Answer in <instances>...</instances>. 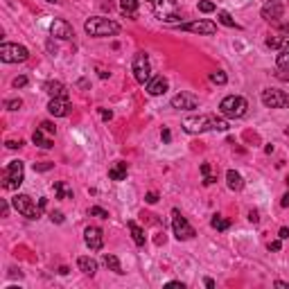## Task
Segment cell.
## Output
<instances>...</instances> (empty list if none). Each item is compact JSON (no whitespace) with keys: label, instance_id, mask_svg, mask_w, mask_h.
Listing matches in <instances>:
<instances>
[{"label":"cell","instance_id":"28","mask_svg":"<svg viewBox=\"0 0 289 289\" xmlns=\"http://www.w3.org/2000/svg\"><path fill=\"white\" fill-rule=\"evenodd\" d=\"M210 226H213L215 230H228V228H230V221L224 219L221 215H215L213 219H210Z\"/></svg>","mask_w":289,"mask_h":289},{"label":"cell","instance_id":"39","mask_svg":"<svg viewBox=\"0 0 289 289\" xmlns=\"http://www.w3.org/2000/svg\"><path fill=\"white\" fill-rule=\"evenodd\" d=\"M144 201H147V204H156V201H158V195H156V192H147Z\"/></svg>","mask_w":289,"mask_h":289},{"label":"cell","instance_id":"25","mask_svg":"<svg viewBox=\"0 0 289 289\" xmlns=\"http://www.w3.org/2000/svg\"><path fill=\"white\" fill-rule=\"evenodd\" d=\"M104 264H107L113 273H118V276H122V273H124L122 271V264H120V260L115 258L113 253H104Z\"/></svg>","mask_w":289,"mask_h":289},{"label":"cell","instance_id":"36","mask_svg":"<svg viewBox=\"0 0 289 289\" xmlns=\"http://www.w3.org/2000/svg\"><path fill=\"white\" fill-rule=\"evenodd\" d=\"M12 84H14V88H25V86H27V77H16Z\"/></svg>","mask_w":289,"mask_h":289},{"label":"cell","instance_id":"31","mask_svg":"<svg viewBox=\"0 0 289 289\" xmlns=\"http://www.w3.org/2000/svg\"><path fill=\"white\" fill-rule=\"evenodd\" d=\"M210 81H213V84H219V86H224L226 81H228V77L224 75V72L221 70H215V72H210Z\"/></svg>","mask_w":289,"mask_h":289},{"label":"cell","instance_id":"22","mask_svg":"<svg viewBox=\"0 0 289 289\" xmlns=\"http://www.w3.org/2000/svg\"><path fill=\"white\" fill-rule=\"evenodd\" d=\"M138 7H140V3H138V0H120V9H122V14L127 18H136Z\"/></svg>","mask_w":289,"mask_h":289},{"label":"cell","instance_id":"44","mask_svg":"<svg viewBox=\"0 0 289 289\" xmlns=\"http://www.w3.org/2000/svg\"><path fill=\"white\" fill-rule=\"evenodd\" d=\"M278 237H280V239H287V237H289V228H280V230H278Z\"/></svg>","mask_w":289,"mask_h":289},{"label":"cell","instance_id":"1","mask_svg":"<svg viewBox=\"0 0 289 289\" xmlns=\"http://www.w3.org/2000/svg\"><path fill=\"white\" fill-rule=\"evenodd\" d=\"M183 131L206 133V131H228V120L219 115H195L183 120Z\"/></svg>","mask_w":289,"mask_h":289},{"label":"cell","instance_id":"48","mask_svg":"<svg viewBox=\"0 0 289 289\" xmlns=\"http://www.w3.org/2000/svg\"><path fill=\"white\" fill-rule=\"evenodd\" d=\"M111 118H113V113L107 111V109H102V120H111Z\"/></svg>","mask_w":289,"mask_h":289},{"label":"cell","instance_id":"16","mask_svg":"<svg viewBox=\"0 0 289 289\" xmlns=\"http://www.w3.org/2000/svg\"><path fill=\"white\" fill-rule=\"evenodd\" d=\"M50 34L55 38H64V41H68V38L75 36V32H72L70 23H66L64 18H57V21H52V25H50Z\"/></svg>","mask_w":289,"mask_h":289},{"label":"cell","instance_id":"10","mask_svg":"<svg viewBox=\"0 0 289 289\" xmlns=\"http://www.w3.org/2000/svg\"><path fill=\"white\" fill-rule=\"evenodd\" d=\"M260 100H262V104L267 109H287L289 107V95L280 88H264Z\"/></svg>","mask_w":289,"mask_h":289},{"label":"cell","instance_id":"13","mask_svg":"<svg viewBox=\"0 0 289 289\" xmlns=\"http://www.w3.org/2000/svg\"><path fill=\"white\" fill-rule=\"evenodd\" d=\"M84 242H86V247H88L90 251H100V249L104 247L102 228H98V226H88V228L84 230Z\"/></svg>","mask_w":289,"mask_h":289},{"label":"cell","instance_id":"11","mask_svg":"<svg viewBox=\"0 0 289 289\" xmlns=\"http://www.w3.org/2000/svg\"><path fill=\"white\" fill-rule=\"evenodd\" d=\"M179 30L183 32H192V34H206V36H210V34H215L217 32V25L213 21H192V23H179Z\"/></svg>","mask_w":289,"mask_h":289},{"label":"cell","instance_id":"3","mask_svg":"<svg viewBox=\"0 0 289 289\" xmlns=\"http://www.w3.org/2000/svg\"><path fill=\"white\" fill-rule=\"evenodd\" d=\"M247 109H249V102L242 98V95H228V98H224L219 104V113L228 120L244 118Z\"/></svg>","mask_w":289,"mask_h":289},{"label":"cell","instance_id":"9","mask_svg":"<svg viewBox=\"0 0 289 289\" xmlns=\"http://www.w3.org/2000/svg\"><path fill=\"white\" fill-rule=\"evenodd\" d=\"M172 230H174V235H176V239H179V242L192 239V237L197 235V230L192 228L190 224H187V219L181 215V210H179V208L172 210Z\"/></svg>","mask_w":289,"mask_h":289},{"label":"cell","instance_id":"33","mask_svg":"<svg viewBox=\"0 0 289 289\" xmlns=\"http://www.w3.org/2000/svg\"><path fill=\"white\" fill-rule=\"evenodd\" d=\"M88 215H93V217H100V219H109V213L104 208H100V206H93V208L88 210Z\"/></svg>","mask_w":289,"mask_h":289},{"label":"cell","instance_id":"26","mask_svg":"<svg viewBox=\"0 0 289 289\" xmlns=\"http://www.w3.org/2000/svg\"><path fill=\"white\" fill-rule=\"evenodd\" d=\"M267 45H269V47H278V50H282V47L289 45V36H269V38H267Z\"/></svg>","mask_w":289,"mask_h":289},{"label":"cell","instance_id":"4","mask_svg":"<svg viewBox=\"0 0 289 289\" xmlns=\"http://www.w3.org/2000/svg\"><path fill=\"white\" fill-rule=\"evenodd\" d=\"M154 14H156L158 21H165V23H179L181 18V9L176 5V0H149Z\"/></svg>","mask_w":289,"mask_h":289},{"label":"cell","instance_id":"14","mask_svg":"<svg viewBox=\"0 0 289 289\" xmlns=\"http://www.w3.org/2000/svg\"><path fill=\"white\" fill-rule=\"evenodd\" d=\"M199 107V100L190 93H179L172 98V109H179V111H195Z\"/></svg>","mask_w":289,"mask_h":289},{"label":"cell","instance_id":"53","mask_svg":"<svg viewBox=\"0 0 289 289\" xmlns=\"http://www.w3.org/2000/svg\"><path fill=\"white\" fill-rule=\"evenodd\" d=\"M47 3H52V5H59V3H61V0H47Z\"/></svg>","mask_w":289,"mask_h":289},{"label":"cell","instance_id":"46","mask_svg":"<svg viewBox=\"0 0 289 289\" xmlns=\"http://www.w3.org/2000/svg\"><path fill=\"white\" fill-rule=\"evenodd\" d=\"M201 174H204V176L210 174V165H208V163H204V165H201Z\"/></svg>","mask_w":289,"mask_h":289},{"label":"cell","instance_id":"27","mask_svg":"<svg viewBox=\"0 0 289 289\" xmlns=\"http://www.w3.org/2000/svg\"><path fill=\"white\" fill-rule=\"evenodd\" d=\"M55 197L57 199H72V190H68L61 181H57L55 183Z\"/></svg>","mask_w":289,"mask_h":289},{"label":"cell","instance_id":"43","mask_svg":"<svg viewBox=\"0 0 289 289\" xmlns=\"http://www.w3.org/2000/svg\"><path fill=\"white\" fill-rule=\"evenodd\" d=\"M50 167H52V163H41V165H34V170L45 172V170H50Z\"/></svg>","mask_w":289,"mask_h":289},{"label":"cell","instance_id":"42","mask_svg":"<svg viewBox=\"0 0 289 289\" xmlns=\"http://www.w3.org/2000/svg\"><path fill=\"white\" fill-rule=\"evenodd\" d=\"M280 249H282L280 239H276V242H271V244H269V251H280Z\"/></svg>","mask_w":289,"mask_h":289},{"label":"cell","instance_id":"20","mask_svg":"<svg viewBox=\"0 0 289 289\" xmlns=\"http://www.w3.org/2000/svg\"><path fill=\"white\" fill-rule=\"evenodd\" d=\"M226 185H228V190L239 192L244 187L242 174H239V172H235V170H228V172H226Z\"/></svg>","mask_w":289,"mask_h":289},{"label":"cell","instance_id":"37","mask_svg":"<svg viewBox=\"0 0 289 289\" xmlns=\"http://www.w3.org/2000/svg\"><path fill=\"white\" fill-rule=\"evenodd\" d=\"M50 219H52V224H64V213H59V210H57V213L50 215Z\"/></svg>","mask_w":289,"mask_h":289},{"label":"cell","instance_id":"18","mask_svg":"<svg viewBox=\"0 0 289 289\" xmlns=\"http://www.w3.org/2000/svg\"><path fill=\"white\" fill-rule=\"evenodd\" d=\"M43 90H45L50 98H68V93H66V86L61 84V81H45L43 84Z\"/></svg>","mask_w":289,"mask_h":289},{"label":"cell","instance_id":"12","mask_svg":"<svg viewBox=\"0 0 289 289\" xmlns=\"http://www.w3.org/2000/svg\"><path fill=\"white\" fill-rule=\"evenodd\" d=\"M282 14H285V5H282L280 0H267L262 12H260V16L269 23H276L278 18H282Z\"/></svg>","mask_w":289,"mask_h":289},{"label":"cell","instance_id":"2","mask_svg":"<svg viewBox=\"0 0 289 289\" xmlns=\"http://www.w3.org/2000/svg\"><path fill=\"white\" fill-rule=\"evenodd\" d=\"M86 34L90 36H115L120 32V25L111 18H102V16H93L84 23Z\"/></svg>","mask_w":289,"mask_h":289},{"label":"cell","instance_id":"51","mask_svg":"<svg viewBox=\"0 0 289 289\" xmlns=\"http://www.w3.org/2000/svg\"><path fill=\"white\" fill-rule=\"evenodd\" d=\"M206 287H210V289L215 287V280H213V278H206Z\"/></svg>","mask_w":289,"mask_h":289},{"label":"cell","instance_id":"40","mask_svg":"<svg viewBox=\"0 0 289 289\" xmlns=\"http://www.w3.org/2000/svg\"><path fill=\"white\" fill-rule=\"evenodd\" d=\"M249 221H251V224H258V221H260L258 210H251V213H249Z\"/></svg>","mask_w":289,"mask_h":289},{"label":"cell","instance_id":"34","mask_svg":"<svg viewBox=\"0 0 289 289\" xmlns=\"http://www.w3.org/2000/svg\"><path fill=\"white\" fill-rule=\"evenodd\" d=\"M38 129H43V131L50 133V136H55V133H57V127L52 122H47V120H45V122H41V127H38Z\"/></svg>","mask_w":289,"mask_h":289},{"label":"cell","instance_id":"21","mask_svg":"<svg viewBox=\"0 0 289 289\" xmlns=\"http://www.w3.org/2000/svg\"><path fill=\"white\" fill-rule=\"evenodd\" d=\"M77 267H79V271H84L86 276H95V273H98V262H95L93 258H88V255H81V258L77 260Z\"/></svg>","mask_w":289,"mask_h":289},{"label":"cell","instance_id":"35","mask_svg":"<svg viewBox=\"0 0 289 289\" xmlns=\"http://www.w3.org/2000/svg\"><path fill=\"white\" fill-rule=\"evenodd\" d=\"M5 107H7L9 111H18V109L23 107V102H21V100H7V102H5Z\"/></svg>","mask_w":289,"mask_h":289},{"label":"cell","instance_id":"52","mask_svg":"<svg viewBox=\"0 0 289 289\" xmlns=\"http://www.w3.org/2000/svg\"><path fill=\"white\" fill-rule=\"evenodd\" d=\"M276 287H287L289 289V285H287V282H282V280H276Z\"/></svg>","mask_w":289,"mask_h":289},{"label":"cell","instance_id":"29","mask_svg":"<svg viewBox=\"0 0 289 289\" xmlns=\"http://www.w3.org/2000/svg\"><path fill=\"white\" fill-rule=\"evenodd\" d=\"M217 18H219L221 25H226V27H235V30H239V25L235 23V18L230 16L228 12H217Z\"/></svg>","mask_w":289,"mask_h":289},{"label":"cell","instance_id":"41","mask_svg":"<svg viewBox=\"0 0 289 289\" xmlns=\"http://www.w3.org/2000/svg\"><path fill=\"white\" fill-rule=\"evenodd\" d=\"M161 138H163V142H170V140H172L170 129H163V131H161Z\"/></svg>","mask_w":289,"mask_h":289},{"label":"cell","instance_id":"49","mask_svg":"<svg viewBox=\"0 0 289 289\" xmlns=\"http://www.w3.org/2000/svg\"><path fill=\"white\" fill-rule=\"evenodd\" d=\"M167 287H181V289H183V287H185V285H183L181 280H172V282H167Z\"/></svg>","mask_w":289,"mask_h":289},{"label":"cell","instance_id":"5","mask_svg":"<svg viewBox=\"0 0 289 289\" xmlns=\"http://www.w3.org/2000/svg\"><path fill=\"white\" fill-rule=\"evenodd\" d=\"M25 176V167L21 161H12L3 172V187L5 190H18Z\"/></svg>","mask_w":289,"mask_h":289},{"label":"cell","instance_id":"24","mask_svg":"<svg viewBox=\"0 0 289 289\" xmlns=\"http://www.w3.org/2000/svg\"><path fill=\"white\" fill-rule=\"evenodd\" d=\"M127 226H129V230H131V235H133V242H136V247H144V242H147V237H144V230L136 224V221H127Z\"/></svg>","mask_w":289,"mask_h":289},{"label":"cell","instance_id":"7","mask_svg":"<svg viewBox=\"0 0 289 289\" xmlns=\"http://www.w3.org/2000/svg\"><path fill=\"white\" fill-rule=\"evenodd\" d=\"M131 70H133V77H136L138 84L147 86L149 79H152V64H149V57L144 52H136L133 55V64H131Z\"/></svg>","mask_w":289,"mask_h":289},{"label":"cell","instance_id":"8","mask_svg":"<svg viewBox=\"0 0 289 289\" xmlns=\"http://www.w3.org/2000/svg\"><path fill=\"white\" fill-rule=\"evenodd\" d=\"M30 52H27L25 45H18V43H3L0 45V59L5 64H23L27 61Z\"/></svg>","mask_w":289,"mask_h":289},{"label":"cell","instance_id":"54","mask_svg":"<svg viewBox=\"0 0 289 289\" xmlns=\"http://www.w3.org/2000/svg\"><path fill=\"white\" fill-rule=\"evenodd\" d=\"M287 185H289V176H287Z\"/></svg>","mask_w":289,"mask_h":289},{"label":"cell","instance_id":"23","mask_svg":"<svg viewBox=\"0 0 289 289\" xmlns=\"http://www.w3.org/2000/svg\"><path fill=\"white\" fill-rule=\"evenodd\" d=\"M32 140H34V144H38L41 149H52V138H50V133H45L43 129H36L34 136H32Z\"/></svg>","mask_w":289,"mask_h":289},{"label":"cell","instance_id":"6","mask_svg":"<svg viewBox=\"0 0 289 289\" xmlns=\"http://www.w3.org/2000/svg\"><path fill=\"white\" fill-rule=\"evenodd\" d=\"M12 206L18 210L23 217H27V219H38L43 213V206L41 204H34V199H32L30 195H16L12 199Z\"/></svg>","mask_w":289,"mask_h":289},{"label":"cell","instance_id":"50","mask_svg":"<svg viewBox=\"0 0 289 289\" xmlns=\"http://www.w3.org/2000/svg\"><path fill=\"white\" fill-rule=\"evenodd\" d=\"M7 213H9V204L7 201H3V217H7Z\"/></svg>","mask_w":289,"mask_h":289},{"label":"cell","instance_id":"45","mask_svg":"<svg viewBox=\"0 0 289 289\" xmlns=\"http://www.w3.org/2000/svg\"><path fill=\"white\" fill-rule=\"evenodd\" d=\"M280 206H282V208H287V206H289V192H285V195H282V199H280Z\"/></svg>","mask_w":289,"mask_h":289},{"label":"cell","instance_id":"32","mask_svg":"<svg viewBox=\"0 0 289 289\" xmlns=\"http://www.w3.org/2000/svg\"><path fill=\"white\" fill-rule=\"evenodd\" d=\"M215 3H210V0H201V3H199V12L201 14H213L215 12Z\"/></svg>","mask_w":289,"mask_h":289},{"label":"cell","instance_id":"19","mask_svg":"<svg viewBox=\"0 0 289 289\" xmlns=\"http://www.w3.org/2000/svg\"><path fill=\"white\" fill-rule=\"evenodd\" d=\"M127 163L124 161H118V163H113V165L109 167V179L111 181H124L127 179Z\"/></svg>","mask_w":289,"mask_h":289},{"label":"cell","instance_id":"30","mask_svg":"<svg viewBox=\"0 0 289 289\" xmlns=\"http://www.w3.org/2000/svg\"><path fill=\"white\" fill-rule=\"evenodd\" d=\"M276 64H278V68H285V70H289V45H287V47H282V50L278 52V57H276Z\"/></svg>","mask_w":289,"mask_h":289},{"label":"cell","instance_id":"47","mask_svg":"<svg viewBox=\"0 0 289 289\" xmlns=\"http://www.w3.org/2000/svg\"><path fill=\"white\" fill-rule=\"evenodd\" d=\"M215 181H217L215 176H210V174H208V176H206V179H204V185H213Z\"/></svg>","mask_w":289,"mask_h":289},{"label":"cell","instance_id":"17","mask_svg":"<svg viewBox=\"0 0 289 289\" xmlns=\"http://www.w3.org/2000/svg\"><path fill=\"white\" fill-rule=\"evenodd\" d=\"M167 79L163 75H156V77H152L149 79V84H147V93L152 95V98H158V95H163L167 90Z\"/></svg>","mask_w":289,"mask_h":289},{"label":"cell","instance_id":"15","mask_svg":"<svg viewBox=\"0 0 289 289\" xmlns=\"http://www.w3.org/2000/svg\"><path fill=\"white\" fill-rule=\"evenodd\" d=\"M47 111H50V115H55V118H66V115L70 113L68 98H52L50 102H47Z\"/></svg>","mask_w":289,"mask_h":289},{"label":"cell","instance_id":"38","mask_svg":"<svg viewBox=\"0 0 289 289\" xmlns=\"http://www.w3.org/2000/svg\"><path fill=\"white\" fill-rule=\"evenodd\" d=\"M5 144H7V149H18V147H23V140L18 138V140H7Z\"/></svg>","mask_w":289,"mask_h":289}]
</instances>
